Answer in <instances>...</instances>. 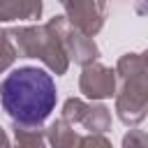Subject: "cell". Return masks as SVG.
<instances>
[{"instance_id":"cell-1","label":"cell","mask_w":148,"mask_h":148,"mask_svg":"<svg viewBox=\"0 0 148 148\" xmlns=\"http://www.w3.org/2000/svg\"><path fill=\"white\" fill-rule=\"evenodd\" d=\"M56 102V81L42 67H16L0 83V104L18 125H42Z\"/></svg>"}]
</instances>
